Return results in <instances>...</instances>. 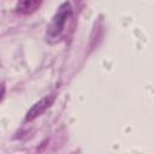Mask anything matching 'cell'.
Returning <instances> with one entry per match:
<instances>
[{"mask_svg": "<svg viewBox=\"0 0 154 154\" xmlns=\"http://www.w3.org/2000/svg\"><path fill=\"white\" fill-rule=\"evenodd\" d=\"M72 18V8L70 2H64L58 8L57 13L52 18L49 25L47 26V37L48 38H57L63 34L67 22Z\"/></svg>", "mask_w": 154, "mask_h": 154, "instance_id": "1", "label": "cell"}, {"mask_svg": "<svg viewBox=\"0 0 154 154\" xmlns=\"http://www.w3.org/2000/svg\"><path fill=\"white\" fill-rule=\"evenodd\" d=\"M55 96L54 95H48V96H45L43 99H41L40 101H37L36 103H34L31 106V108L26 112V116H25V122H30V120H34L35 118H37L38 116H41L54 101Z\"/></svg>", "mask_w": 154, "mask_h": 154, "instance_id": "2", "label": "cell"}, {"mask_svg": "<svg viewBox=\"0 0 154 154\" xmlns=\"http://www.w3.org/2000/svg\"><path fill=\"white\" fill-rule=\"evenodd\" d=\"M40 5L41 2L37 0H23L17 4L16 10L17 12H20V13H30V12H34Z\"/></svg>", "mask_w": 154, "mask_h": 154, "instance_id": "3", "label": "cell"}]
</instances>
